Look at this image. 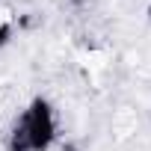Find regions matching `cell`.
<instances>
[{
  "mask_svg": "<svg viewBox=\"0 0 151 151\" xmlns=\"http://www.w3.org/2000/svg\"><path fill=\"white\" fill-rule=\"evenodd\" d=\"M50 139H53V116H50L47 104L36 101L15 122L12 151H47Z\"/></svg>",
  "mask_w": 151,
  "mask_h": 151,
  "instance_id": "cell-1",
  "label": "cell"
}]
</instances>
